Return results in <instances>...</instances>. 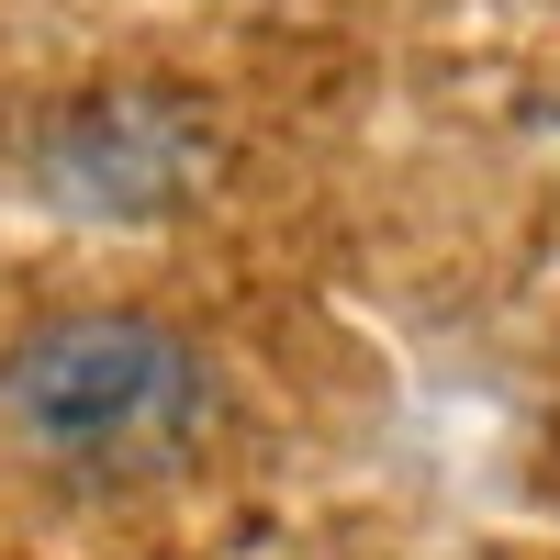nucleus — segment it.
<instances>
[{
  "mask_svg": "<svg viewBox=\"0 0 560 560\" xmlns=\"http://www.w3.org/2000/svg\"><path fill=\"white\" fill-rule=\"evenodd\" d=\"M213 427V359L158 314L79 303L0 348V438L68 482L179 471Z\"/></svg>",
  "mask_w": 560,
  "mask_h": 560,
  "instance_id": "obj_1",
  "label": "nucleus"
}]
</instances>
